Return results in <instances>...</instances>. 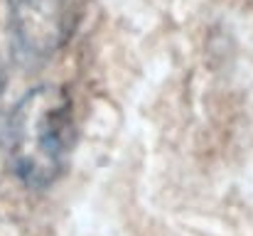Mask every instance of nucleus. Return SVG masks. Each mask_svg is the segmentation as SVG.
Returning a JSON list of instances; mask_svg holds the SVG:
<instances>
[{"mask_svg": "<svg viewBox=\"0 0 253 236\" xmlns=\"http://www.w3.org/2000/svg\"><path fill=\"white\" fill-rule=\"evenodd\" d=\"M77 145L74 103L67 89H30L5 123V150L15 177L30 189L52 187L67 170Z\"/></svg>", "mask_w": 253, "mask_h": 236, "instance_id": "1", "label": "nucleus"}, {"mask_svg": "<svg viewBox=\"0 0 253 236\" xmlns=\"http://www.w3.org/2000/svg\"><path fill=\"white\" fill-rule=\"evenodd\" d=\"M74 30V10L69 0H17L15 32L20 45L35 54L47 57L57 52Z\"/></svg>", "mask_w": 253, "mask_h": 236, "instance_id": "2", "label": "nucleus"}]
</instances>
